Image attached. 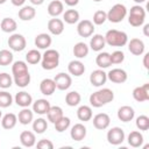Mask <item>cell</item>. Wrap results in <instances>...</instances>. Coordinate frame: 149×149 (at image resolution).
I'll return each mask as SVG.
<instances>
[{"instance_id": "83f0119b", "label": "cell", "mask_w": 149, "mask_h": 149, "mask_svg": "<svg viewBox=\"0 0 149 149\" xmlns=\"http://www.w3.org/2000/svg\"><path fill=\"white\" fill-rule=\"evenodd\" d=\"M63 10H64V5L59 0H52L48 5V13L51 16H55L56 17V16L61 15L63 13Z\"/></svg>"}, {"instance_id": "ee69618b", "label": "cell", "mask_w": 149, "mask_h": 149, "mask_svg": "<svg viewBox=\"0 0 149 149\" xmlns=\"http://www.w3.org/2000/svg\"><path fill=\"white\" fill-rule=\"evenodd\" d=\"M106 20H107V13L104 10H97L93 14V24H97V26L104 24Z\"/></svg>"}, {"instance_id": "836d02e7", "label": "cell", "mask_w": 149, "mask_h": 149, "mask_svg": "<svg viewBox=\"0 0 149 149\" xmlns=\"http://www.w3.org/2000/svg\"><path fill=\"white\" fill-rule=\"evenodd\" d=\"M92 108L90 106H86V105H83L80 106L78 109H77V116L80 121H90L92 119Z\"/></svg>"}, {"instance_id": "5bb4252c", "label": "cell", "mask_w": 149, "mask_h": 149, "mask_svg": "<svg viewBox=\"0 0 149 149\" xmlns=\"http://www.w3.org/2000/svg\"><path fill=\"white\" fill-rule=\"evenodd\" d=\"M111 123V118L106 113H99L93 116V126L99 130L106 129Z\"/></svg>"}, {"instance_id": "44dd1931", "label": "cell", "mask_w": 149, "mask_h": 149, "mask_svg": "<svg viewBox=\"0 0 149 149\" xmlns=\"http://www.w3.org/2000/svg\"><path fill=\"white\" fill-rule=\"evenodd\" d=\"M56 90V84L54 79L45 78L40 83V91L44 95H51Z\"/></svg>"}, {"instance_id": "ac0fdd59", "label": "cell", "mask_w": 149, "mask_h": 149, "mask_svg": "<svg viewBox=\"0 0 149 149\" xmlns=\"http://www.w3.org/2000/svg\"><path fill=\"white\" fill-rule=\"evenodd\" d=\"M50 107H51V105L47 99H37L35 102H33V112H35L36 114H40V115L47 114Z\"/></svg>"}, {"instance_id": "7c38bea8", "label": "cell", "mask_w": 149, "mask_h": 149, "mask_svg": "<svg viewBox=\"0 0 149 149\" xmlns=\"http://www.w3.org/2000/svg\"><path fill=\"white\" fill-rule=\"evenodd\" d=\"M106 80H107V73L101 69L94 70L90 74V83L95 87L102 86L106 83Z\"/></svg>"}, {"instance_id": "52a82bcc", "label": "cell", "mask_w": 149, "mask_h": 149, "mask_svg": "<svg viewBox=\"0 0 149 149\" xmlns=\"http://www.w3.org/2000/svg\"><path fill=\"white\" fill-rule=\"evenodd\" d=\"M7 43H8V47L14 51H22V50H24V48L27 45V41H26L24 36L21 34L10 35Z\"/></svg>"}, {"instance_id": "b9f144b4", "label": "cell", "mask_w": 149, "mask_h": 149, "mask_svg": "<svg viewBox=\"0 0 149 149\" xmlns=\"http://www.w3.org/2000/svg\"><path fill=\"white\" fill-rule=\"evenodd\" d=\"M13 102V97L10 95V93L6 92V91H1L0 92V107L1 108H6L9 107Z\"/></svg>"}, {"instance_id": "d4e9b609", "label": "cell", "mask_w": 149, "mask_h": 149, "mask_svg": "<svg viewBox=\"0 0 149 149\" xmlns=\"http://www.w3.org/2000/svg\"><path fill=\"white\" fill-rule=\"evenodd\" d=\"M20 142L23 147H27V148H30V147L35 146V143H36L35 134L33 132H29V130L22 132L20 134Z\"/></svg>"}, {"instance_id": "11a10c76", "label": "cell", "mask_w": 149, "mask_h": 149, "mask_svg": "<svg viewBox=\"0 0 149 149\" xmlns=\"http://www.w3.org/2000/svg\"><path fill=\"white\" fill-rule=\"evenodd\" d=\"M7 0H0V5H2V3H5Z\"/></svg>"}, {"instance_id": "d590c367", "label": "cell", "mask_w": 149, "mask_h": 149, "mask_svg": "<svg viewBox=\"0 0 149 149\" xmlns=\"http://www.w3.org/2000/svg\"><path fill=\"white\" fill-rule=\"evenodd\" d=\"M80 100H81V97L77 91H71L65 95V102L70 107H74V106L79 105Z\"/></svg>"}, {"instance_id": "1f68e13d", "label": "cell", "mask_w": 149, "mask_h": 149, "mask_svg": "<svg viewBox=\"0 0 149 149\" xmlns=\"http://www.w3.org/2000/svg\"><path fill=\"white\" fill-rule=\"evenodd\" d=\"M63 109L59 106H51L47 113L48 116V121H50L51 123H55L56 121H58L62 116H63Z\"/></svg>"}, {"instance_id": "ab89813d", "label": "cell", "mask_w": 149, "mask_h": 149, "mask_svg": "<svg viewBox=\"0 0 149 149\" xmlns=\"http://www.w3.org/2000/svg\"><path fill=\"white\" fill-rule=\"evenodd\" d=\"M12 63H13V54L7 49L0 50V65L7 66Z\"/></svg>"}, {"instance_id": "f35d334b", "label": "cell", "mask_w": 149, "mask_h": 149, "mask_svg": "<svg viewBox=\"0 0 149 149\" xmlns=\"http://www.w3.org/2000/svg\"><path fill=\"white\" fill-rule=\"evenodd\" d=\"M70 123H71V120L68 118V116H62L58 121H56L54 123L55 126V129L58 132V133H63L64 130H66L69 127H70Z\"/></svg>"}, {"instance_id": "c3c4849f", "label": "cell", "mask_w": 149, "mask_h": 149, "mask_svg": "<svg viewBox=\"0 0 149 149\" xmlns=\"http://www.w3.org/2000/svg\"><path fill=\"white\" fill-rule=\"evenodd\" d=\"M148 59H149V52H147L143 57V65L146 69H149V63H148Z\"/></svg>"}, {"instance_id": "277c9868", "label": "cell", "mask_w": 149, "mask_h": 149, "mask_svg": "<svg viewBox=\"0 0 149 149\" xmlns=\"http://www.w3.org/2000/svg\"><path fill=\"white\" fill-rule=\"evenodd\" d=\"M59 64V52L55 49H47L42 55L41 65L44 70H54Z\"/></svg>"}, {"instance_id": "7a4b0ae2", "label": "cell", "mask_w": 149, "mask_h": 149, "mask_svg": "<svg viewBox=\"0 0 149 149\" xmlns=\"http://www.w3.org/2000/svg\"><path fill=\"white\" fill-rule=\"evenodd\" d=\"M114 99V93L111 88H101L97 92H93L90 95V104L93 107H101Z\"/></svg>"}, {"instance_id": "74e56055", "label": "cell", "mask_w": 149, "mask_h": 149, "mask_svg": "<svg viewBox=\"0 0 149 149\" xmlns=\"http://www.w3.org/2000/svg\"><path fill=\"white\" fill-rule=\"evenodd\" d=\"M48 128V122L43 118H38L33 122V130L37 134H43Z\"/></svg>"}, {"instance_id": "4316f807", "label": "cell", "mask_w": 149, "mask_h": 149, "mask_svg": "<svg viewBox=\"0 0 149 149\" xmlns=\"http://www.w3.org/2000/svg\"><path fill=\"white\" fill-rule=\"evenodd\" d=\"M127 141H128V144L133 148H139L142 146L143 143V135L137 132V130H134V132H130L128 137H127Z\"/></svg>"}, {"instance_id": "ffe728a7", "label": "cell", "mask_w": 149, "mask_h": 149, "mask_svg": "<svg viewBox=\"0 0 149 149\" xmlns=\"http://www.w3.org/2000/svg\"><path fill=\"white\" fill-rule=\"evenodd\" d=\"M48 30L52 35H61L64 31V22L61 19H51L48 22Z\"/></svg>"}, {"instance_id": "3957f363", "label": "cell", "mask_w": 149, "mask_h": 149, "mask_svg": "<svg viewBox=\"0 0 149 149\" xmlns=\"http://www.w3.org/2000/svg\"><path fill=\"white\" fill-rule=\"evenodd\" d=\"M106 44L111 47H123L128 42V36L125 31L118 29H111L105 35Z\"/></svg>"}, {"instance_id": "8d00e7d4", "label": "cell", "mask_w": 149, "mask_h": 149, "mask_svg": "<svg viewBox=\"0 0 149 149\" xmlns=\"http://www.w3.org/2000/svg\"><path fill=\"white\" fill-rule=\"evenodd\" d=\"M63 19H64V21L66 23L73 24V23L79 21V12L76 10V9H68L63 14Z\"/></svg>"}, {"instance_id": "60d3db41", "label": "cell", "mask_w": 149, "mask_h": 149, "mask_svg": "<svg viewBox=\"0 0 149 149\" xmlns=\"http://www.w3.org/2000/svg\"><path fill=\"white\" fill-rule=\"evenodd\" d=\"M41 58H42V55L40 54L38 50L36 49H31L27 52L26 55V61L29 63V64H37L38 62H41Z\"/></svg>"}, {"instance_id": "8992f818", "label": "cell", "mask_w": 149, "mask_h": 149, "mask_svg": "<svg viewBox=\"0 0 149 149\" xmlns=\"http://www.w3.org/2000/svg\"><path fill=\"white\" fill-rule=\"evenodd\" d=\"M127 15V8L122 3H115L107 13V20L113 23L121 22Z\"/></svg>"}, {"instance_id": "8fae6325", "label": "cell", "mask_w": 149, "mask_h": 149, "mask_svg": "<svg viewBox=\"0 0 149 149\" xmlns=\"http://www.w3.org/2000/svg\"><path fill=\"white\" fill-rule=\"evenodd\" d=\"M107 78L112 81V83H115V84H122L127 80L128 78V74L127 72L123 70V69H112L108 73H107Z\"/></svg>"}, {"instance_id": "ba28073f", "label": "cell", "mask_w": 149, "mask_h": 149, "mask_svg": "<svg viewBox=\"0 0 149 149\" xmlns=\"http://www.w3.org/2000/svg\"><path fill=\"white\" fill-rule=\"evenodd\" d=\"M107 141L113 146L121 144L125 141V132L120 127H113L107 132Z\"/></svg>"}, {"instance_id": "f907efd6", "label": "cell", "mask_w": 149, "mask_h": 149, "mask_svg": "<svg viewBox=\"0 0 149 149\" xmlns=\"http://www.w3.org/2000/svg\"><path fill=\"white\" fill-rule=\"evenodd\" d=\"M12 1V3L14 5V6H22L24 2H26V0H10Z\"/></svg>"}, {"instance_id": "7dc6e473", "label": "cell", "mask_w": 149, "mask_h": 149, "mask_svg": "<svg viewBox=\"0 0 149 149\" xmlns=\"http://www.w3.org/2000/svg\"><path fill=\"white\" fill-rule=\"evenodd\" d=\"M36 146H37V148H40V149H52V148H54V143H52L50 140H48V139H42V140H40Z\"/></svg>"}, {"instance_id": "681fc988", "label": "cell", "mask_w": 149, "mask_h": 149, "mask_svg": "<svg viewBox=\"0 0 149 149\" xmlns=\"http://www.w3.org/2000/svg\"><path fill=\"white\" fill-rule=\"evenodd\" d=\"M64 2H65L68 6L72 7V6H76V5H78L79 0H64Z\"/></svg>"}, {"instance_id": "4fadbf2b", "label": "cell", "mask_w": 149, "mask_h": 149, "mask_svg": "<svg viewBox=\"0 0 149 149\" xmlns=\"http://www.w3.org/2000/svg\"><path fill=\"white\" fill-rule=\"evenodd\" d=\"M133 98L139 101V102H143L149 100V84H144L142 86H137L133 90Z\"/></svg>"}, {"instance_id": "f5cc1de1", "label": "cell", "mask_w": 149, "mask_h": 149, "mask_svg": "<svg viewBox=\"0 0 149 149\" xmlns=\"http://www.w3.org/2000/svg\"><path fill=\"white\" fill-rule=\"evenodd\" d=\"M33 5H35V6H40V5H42L43 2H44V0H29Z\"/></svg>"}, {"instance_id": "e575fe53", "label": "cell", "mask_w": 149, "mask_h": 149, "mask_svg": "<svg viewBox=\"0 0 149 149\" xmlns=\"http://www.w3.org/2000/svg\"><path fill=\"white\" fill-rule=\"evenodd\" d=\"M95 63L101 69H106V68L111 66L112 63H111L109 54L108 52H100V54H98V56L95 58Z\"/></svg>"}, {"instance_id": "cb8c5ba5", "label": "cell", "mask_w": 149, "mask_h": 149, "mask_svg": "<svg viewBox=\"0 0 149 149\" xmlns=\"http://www.w3.org/2000/svg\"><path fill=\"white\" fill-rule=\"evenodd\" d=\"M68 70H69V72H70L72 76L79 77V76H81V74L85 72V65H84L80 61L74 59V61H71V62L69 63Z\"/></svg>"}, {"instance_id": "6f0895ef", "label": "cell", "mask_w": 149, "mask_h": 149, "mask_svg": "<svg viewBox=\"0 0 149 149\" xmlns=\"http://www.w3.org/2000/svg\"><path fill=\"white\" fill-rule=\"evenodd\" d=\"M0 118H1V111H0Z\"/></svg>"}, {"instance_id": "f1b7e54d", "label": "cell", "mask_w": 149, "mask_h": 149, "mask_svg": "<svg viewBox=\"0 0 149 149\" xmlns=\"http://www.w3.org/2000/svg\"><path fill=\"white\" fill-rule=\"evenodd\" d=\"M35 15L36 10L33 6H23L19 10V19H21L22 21H30L35 17Z\"/></svg>"}, {"instance_id": "4dcf8cb0", "label": "cell", "mask_w": 149, "mask_h": 149, "mask_svg": "<svg viewBox=\"0 0 149 149\" xmlns=\"http://www.w3.org/2000/svg\"><path fill=\"white\" fill-rule=\"evenodd\" d=\"M0 28L3 33H13L16 30L17 28V24H16V21L12 17H5L1 20L0 22Z\"/></svg>"}, {"instance_id": "816d5d0a", "label": "cell", "mask_w": 149, "mask_h": 149, "mask_svg": "<svg viewBox=\"0 0 149 149\" xmlns=\"http://www.w3.org/2000/svg\"><path fill=\"white\" fill-rule=\"evenodd\" d=\"M143 34H144V36H149V23L144 24V27H143Z\"/></svg>"}, {"instance_id": "7402d4cb", "label": "cell", "mask_w": 149, "mask_h": 149, "mask_svg": "<svg viewBox=\"0 0 149 149\" xmlns=\"http://www.w3.org/2000/svg\"><path fill=\"white\" fill-rule=\"evenodd\" d=\"M51 42H52L51 36L45 33H41L35 37V45L38 49H48L51 45Z\"/></svg>"}, {"instance_id": "5b68a950", "label": "cell", "mask_w": 149, "mask_h": 149, "mask_svg": "<svg viewBox=\"0 0 149 149\" xmlns=\"http://www.w3.org/2000/svg\"><path fill=\"white\" fill-rule=\"evenodd\" d=\"M144 19H146V10L143 7H141L140 5H135L130 8L128 16V22L130 26L140 27L144 23Z\"/></svg>"}, {"instance_id": "bcb514c9", "label": "cell", "mask_w": 149, "mask_h": 149, "mask_svg": "<svg viewBox=\"0 0 149 149\" xmlns=\"http://www.w3.org/2000/svg\"><path fill=\"white\" fill-rule=\"evenodd\" d=\"M12 84H13V79L8 73L6 72L0 73V87L1 88H9Z\"/></svg>"}, {"instance_id": "f6af8a7d", "label": "cell", "mask_w": 149, "mask_h": 149, "mask_svg": "<svg viewBox=\"0 0 149 149\" xmlns=\"http://www.w3.org/2000/svg\"><path fill=\"white\" fill-rule=\"evenodd\" d=\"M109 58L112 64H121L125 61V54L121 50H115L114 52L109 54Z\"/></svg>"}, {"instance_id": "484cf974", "label": "cell", "mask_w": 149, "mask_h": 149, "mask_svg": "<svg viewBox=\"0 0 149 149\" xmlns=\"http://www.w3.org/2000/svg\"><path fill=\"white\" fill-rule=\"evenodd\" d=\"M33 118H34V112L31 109H29L28 107H23L20 112H19V115H17V120L21 125H29L31 121H33Z\"/></svg>"}, {"instance_id": "6da1fadb", "label": "cell", "mask_w": 149, "mask_h": 149, "mask_svg": "<svg viewBox=\"0 0 149 149\" xmlns=\"http://www.w3.org/2000/svg\"><path fill=\"white\" fill-rule=\"evenodd\" d=\"M12 73L14 77V83L19 87H26L30 83V73L28 71V65L23 61H16L12 65Z\"/></svg>"}, {"instance_id": "db71d44e", "label": "cell", "mask_w": 149, "mask_h": 149, "mask_svg": "<svg viewBox=\"0 0 149 149\" xmlns=\"http://www.w3.org/2000/svg\"><path fill=\"white\" fill-rule=\"evenodd\" d=\"M134 1H135L136 3H142V2H144L146 0H134Z\"/></svg>"}, {"instance_id": "9f6ffc18", "label": "cell", "mask_w": 149, "mask_h": 149, "mask_svg": "<svg viewBox=\"0 0 149 149\" xmlns=\"http://www.w3.org/2000/svg\"><path fill=\"white\" fill-rule=\"evenodd\" d=\"M93 1H95V2H100V1H102V0H93Z\"/></svg>"}, {"instance_id": "d6a6232c", "label": "cell", "mask_w": 149, "mask_h": 149, "mask_svg": "<svg viewBox=\"0 0 149 149\" xmlns=\"http://www.w3.org/2000/svg\"><path fill=\"white\" fill-rule=\"evenodd\" d=\"M16 122H17V116L13 113H7L2 116L1 126L5 129H12L16 126Z\"/></svg>"}, {"instance_id": "d6986e66", "label": "cell", "mask_w": 149, "mask_h": 149, "mask_svg": "<svg viewBox=\"0 0 149 149\" xmlns=\"http://www.w3.org/2000/svg\"><path fill=\"white\" fill-rule=\"evenodd\" d=\"M15 102L17 106L20 107H29L31 104H33V97L26 92V91H21L19 93H16L15 95Z\"/></svg>"}, {"instance_id": "30bf717a", "label": "cell", "mask_w": 149, "mask_h": 149, "mask_svg": "<svg viewBox=\"0 0 149 149\" xmlns=\"http://www.w3.org/2000/svg\"><path fill=\"white\" fill-rule=\"evenodd\" d=\"M77 33L81 37H90L94 33V24L90 20H81L77 26Z\"/></svg>"}, {"instance_id": "9a60e30c", "label": "cell", "mask_w": 149, "mask_h": 149, "mask_svg": "<svg viewBox=\"0 0 149 149\" xmlns=\"http://www.w3.org/2000/svg\"><path fill=\"white\" fill-rule=\"evenodd\" d=\"M134 115H135V112H134V108L132 106L125 105V106H121L118 109V118L122 122H129V121H132L134 119Z\"/></svg>"}, {"instance_id": "f546056e", "label": "cell", "mask_w": 149, "mask_h": 149, "mask_svg": "<svg viewBox=\"0 0 149 149\" xmlns=\"http://www.w3.org/2000/svg\"><path fill=\"white\" fill-rule=\"evenodd\" d=\"M72 51H73L74 57H77V58L80 59V58H85V57L88 55L90 49H88V45H87L86 43H84V42H78V43L74 44Z\"/></svg>"}, {"instance_id": "9c48e42d", "label": "cell", "mask_w": 149, "mask_h": 149, "mask_svg": "<svg viewBox=\"0 0 149 149\" xmlns=\"http://www.w3.org/2000/svg\"><path fill=\"white\" fill-rule=\"evenodd\" d=\"M54 81L56 84V88H58L61 91L68 90L72 84V79H71L70 74L64 73V72H59L58 74H56L54 78Z\"/></svg>"}, {"instance_id": "2e32d148", "label": "cell", "mask_w": 149, "mask_h": 149, "mask_svg": "<svg viewBox=\"0 0 149 149\" xmlns=\"http://www.w3.org/2000/svg\"><path fill=\"white\" fill-rule=\"evenodd\" d=\"M128 43V50L135 56H140L144 52V43L140 38H132Z\"/></svg>"}, {"instance_id": "e0dca14e", "label": "cell", "mask_w": 149, "mask_h": 149, "mask_svg": "<svg viewBox=\"0 0 149 149\" xmlns=\"http://www.w3.org/2000/svg\"><path fill=\"white\" fill-rule=\"evenodd\" d=\"M70 136L73 141H81L86 136V127L83 123H76L70 130Z\"/></svg>"}, {"instance_id": "7bdbcfd3", "label": "cell", "mask_w": 149, "mask_h": 149, "mask_svg": "<svg viewBox=\"0 0 149 149\" xmlns=\"http://www.w3.org/2000/svg\"><path fill=\"white\" fill-rule=\"evenodd\" d=\"M136 127L139 130H148L149 129V118L147 115H140L136 118Z\"/></svg>"}, {"instance_id": "603a6c76", "label": "cell", "mask_w": 149, "mask_h": 149, "mask_svg": "<svg viewBox=\"0 0 149 149\" xmlns=\"http://www.w3.org/2000/svg\"><path fill=\"white\" fill-rule=\"evenodd\" d=\"M106 45V41H105V36L100 35V34H95L91 37L90 41V48L93 51H101Z\"/></svg>"}]
</instances>
